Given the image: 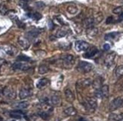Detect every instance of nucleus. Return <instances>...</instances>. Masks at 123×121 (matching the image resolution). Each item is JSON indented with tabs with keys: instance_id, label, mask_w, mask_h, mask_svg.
Returning <instances> with one entry per match:
<instances>
[{
	"instance_id": "obj_1",
	"label": "nucleus",
	"mask_w": 123,
	"mask_h": 121,
	"mask_svg": "<svg viewBox=\"0 0 123 121\" xmlns=\"http://www.w3.org/2000/svg\"><path fill=\"white\" fill-rule=\"evenodd\" d=\"M93 69V65L92 63L85 62V61H80L77 66V70L83 74L90 72Z\"/></svg>"
},
{
	"instance_id": "obj_2",
	"label": "nucleus",
	"mask_w": 123,
	"mask_h": 121,
	"mask_svg": "<svg viewBox=\"0 0 123 121\" xmlns=\"http://www.w3.org/2000/svg\"><path fill=\"white\" fill-rule=\"evenodd\" d=\"M109 96V87L107 85H102L100 88L96 89L95 96L98 99H105Z\"/></svg>"
},
{
	"instance_id": "obj_3",
	"label": "nucleus",
	"mask_w": 123,
	"mask_h": 121,
	"mask_svg": "<svg viewBox=\"0 0 123 121\" xmlns=\"http://www.w3.org/2000/svg\"><path fill=\"white\" fill-rule=\"evenodd\" d=\"M84 105L89 111H94L95 109L98 107L97 100L94 98H88L84 102Z\"/></svg>"
},
{
	"instance_id": "obj_4",
	"label": "nucleus",
	"mask_w": 123,
	"mask_h": 121,
	"mask_svg": "<svg viewBox=\"0 0 123 121\" xmlns=\"http://www.w3.org/2000/svg\"><path fill=\"white\" fill-rule=\"evenodd\" d=\"M123 106V98L122 97H117L114 99L113 101L110 102V110L111 111L117 110L118 108Z\"/></svg>"
},
{
	"instance_id": "obj_5",
	"label": "nucleus",
	"mask_w": 123,
	"mask_h": 121,
	"mask_svg": "<svg viewBox=\"0 0 123 121\" xmlns=\"http://www.w3.org/2000/svg\"><path fill=\"white\" fill-rule=\"evenodd\" d=\"M89 48V44L85 41H77L75 43V49L78 52L85 51Z\"/></svg>"
},
{
	"instance_id": "obj_6",
	"label": "nucleus",
	"mask_w": 123,
	"mask_h": 121,
	"mask_svg": "<svg viewBox=\"0 0 123 121\" xmlns=\"http://www.w3.org/2000/svg\"><path fill=\"white\" fill-rule=\"evenodd\" d=\"M4 96L8 99H13L16 97V92L12 87H7L3 90Z\"/></svg>"
},
{
	"instance_id": "obj_7",
	"label": "nucleus",
	"mask_w": 123,
	"mask_h": 121,
	"mask_svg": "<svg viewBox=\"0 0 123 121\" xmlns=\"http://www.w3.org/2000/svg\"><path fill=\"white\" fill-rule=\"evenodd\" d=\"M12 68L14 70H20V71H26L30 68V66L27 63L22 62H18L13 64Z\"/></svg>"
},
{
	"instance_id": "obj_8",
	"label": "nucleus",
	"mask_w": 123,
	"mask_h": 121,
	"mask_svg": "<svg viewBox=\"0 0 123 121\" xmlns=\"http://www.w3.org/2000/svg\"><path fill=\"white\" fill-rule=\"evenodd\" d=\"M116 58V54L115 53H110L107 56H106L105 60H104V64L106 67H111L113 65L114 63V60Z\"/></svg>"
},
{
	"instance_id": "obj_9",
	"label": "nucleus",
	"mask_w": 123,
	"mask_h": 121,
	"mask_svg": "<svg viewBox=\"0 0 123 121\" xmlns=\"http://www.w3.org/2000/svg\"><path fill=\"white\" fill-rule=\"evenodd\" d=\"M62 61L65 66L70 67L74 63V58L73 56L71 54H67L62 57Z\"/></svg>"
},
{
	"instance_id": "obj_10",
	"label": "nucleus",
	"mask_w": 123,
	"mask_h": 121,
	"mask_svg": "<svg viewBox=\"0 0 123 121\" xmlns=\"http://www.w3.org/2000/svg\"><path fill=\"white\" fill-rule=\"evenodd\" d=\"M98 53V50L97 47H92V48L88 49L87 52L84 54L83 56L85 58H88V59H90V58H92L94 56L97 55Z\"/></svg>"
},
{
	"instance_id": "obj_11",
	"label": "nucleus",
	"mask_w": 123,
	"mask_h": 121,
	"mask_svg": "<svg viewBox=\"0 0 123 121\" xmlns=\"http://www.w3.org/2000/svg\"><path fill=\"white\" fill-rule=\"evenodd\" d=\"M18 43L20 45V47H23V48L25 50L28 49L30 47V41L26 38H24V37H20L19 39H18Z\"/></svg>"
},
{
	"instance_id": "obj_12",
	"label": "nucleus",
	"mask_w": 123,
	"mask_h": 121,
	"mask_svg": "<svg viewBox=\"0 0 123 121\" xmlns=\"http://www.w3.org/2000/svg\"><path fill=\"white\" fill-rule=\"evenodd\" d=\"M95 24V21L93 17H87L85 18L83 20V26L85 28H90L94 26V25Z\"/></svg>"
},
{
	"instance_id": "obj_13",
	"label": "nucleus",
	"mask_w": 123,
	"mask_h": 121,
	"mask_svg": "<svg viewBox=\"0 0 123 121\" xmlns=\"http://www.w3.org/2000/svg\"><path fill=\"white\" fill-rule=\"evenodd\" d=\"M4 51H5V54H8L10 56H14L18 53L17 49H16L14 47L10 46V45L5 46L4 47Z\"/></svg>"
},
{
	"instance_id": "obj_14",
	"label": "nucleus",
	"mask_w": 123,
	"mask_h": 121,
	"mask_svg": "<svg viewBox=\"0 0 123 121\" xmlns=\"http://www.w3.org/2000/svg\"><path fill=\"white\" fill-rule=\"evenodd\" d=\"M50 81L49 80L48 78H41L40 80L37 82L36 83V87L37 88H39V89H42V88H44L45 87H47L48 85L49 84Z\"/></svg>"
},
{
	"instance_id": "obj_15",
	"label": "nucleus",
	"mask_w": 123,
	"mask_h": 121,
	"mask_svg": "<svg viewBox=\"0 0 123 121\" xmlns=\"http://www.w3.org/2000/svg\"><path fill=\"white\" fill-rule=\"evenodd\" d=\"M31 95V91L29 89L26 88H22L20 89V91L19 93V97L20 99H24L26 98L29 97Z\"/></svg>"
},
{
	"instance_id": "obj_16",
	"label": "nucleus",
	"mask_w": 123,
	"mask_h": 121,
	"mask_svg": "<svg viewBox=\"0 0 123 121\" xmlns=\"http://www.w3.org/2000/svg\"><path fill=\"white\" fill-rule=\"evenodd\" d=\"M39 31L38 30H30L26 33V38L30 41L36 38L39 35Z\"/></svg>"
},
{
	"instance_id": "obj_17",
	"label": "nucleus",
	"mask_w": 123,
	"mask_h": 121,
	"mask_svg": "<svg viewBox=\"0 0 123 121\" xmlns=\"http://www.w3.org/2000/svg\"><path fill=\"white\" fill-rule=\"evenodd\" d=\"M98 28L94 27V26L88 28L86 31V34L89 38H94V37H95L98 35Z\"/></svg>"
},
{
	"instance_id": "obj_18",
	"label": "nucleus",
	"mask_w": 123,
	"mask_h": 121,
	"mask_svg": "<svg viewBox=\"0 0 123 121\" xmlns=\"http://www.w3.org/2000/svg\"><path fill=\"white\" fill-rule=\"evenodd\" d=\"M51 104L54 106H60L61 104V99L57 95H54L51 98Z\"/></svg>"
},
{
	"instance_id": "obj_19",
	"label": "nucleus",
	"mask_w": 123,
	"mask_h": 121,
	"mask_svg": "<svg viewBox=\"0 0 123 121\" xmlns=\"http://www.w3.org/2000/svg\"><path fill=\"white\" fill-rule=\"evenodd\" d=\"M78 84H79V87H81L82 88L88 87H89L90 85H92V81L91 80V79H89V78L82 79V80L79 81L78 82Z\"/></svg>"
},
{
	"instance_id": "obj_20",
	"label": "nucleus",
	"mask_w": 123,
	"mask_h": 121,
	"mask_svg": "<svg viewBox=\"0 0 123 121\" xmlns=\"http://www.w3.org/2000/svg\"><path fill=\"white\" fill-rule=\"evenodd\" d=\"M65 96H66V99L68 102H72L74 101V99H75L74 94L72 92L71 89H67L65 90Z\"/></svg>"
},
{
	"instance_id": "obj_21",
	"label": "nucleus",
	"mask_w": 123,
	"mask_h": 121,
	"mask_svg": "<svg viewBox=\"0 0 123 121\" xmlns=\"http://www.w3.org/2000/svg\"><path fill=\"white\" fill-rule=\"evenodd\" d=\"M68 28L66 26H63V27L57 33V38H63V37L66 36L68 33Z\"/></svg>"
},
{
	"instance_id": "obj_22",
	"label": "nucleus",
	"mask_w": 123,
	"mask_h": 121,
	"mask_svg": "<svg viewBox=\"0 0 123 121\" xmlns=\"http://www.w3.org/2000/svg\"><path fill=\"white\" fill-rule=\"evenodd\" d=\"M119 33H108L105 35V40L106 41H112V40H114L116 39L117 37L119 36Z\"/></svg>"
},
{
	"instance_id": "obj_23",
	"label": "nucleus",
	"mask_w": 123,
	"mask_h": 121,
	"mask_svg": "<svg viewBox=\"0 0 123 121\" xmlns=\"http://www.w3.org/2000/svg\"><path fill=\"white\" fill-rule=\"evenodd\" d=\"M28 106H29V102H26V101L18 102L17 104L14 105L15 108H19V109H25L26 108H28Z\"/></svg>"
},
{
	"instance_id": "obj_24",
	"label": "nucleus",
	"mask_w": 123,
	"mask_h": 121,
	"mask_svg": "<svg viewBox=\"0 0 123 121\" xmlns=\"http://www.w3.org/2000/svg\"><path fill=\"white\" fill-rule=\"evenodd\" d=\"M64 113L68 116H74L76 114V110L73 107H69L64 110Z\"/></svg>"
},
{
	"instance_id": "obj_25",
	"label": "nucleus",
	"mask_w": 123,
	"mask_h": 121,
	"mask_svg": "<svg viewBox=\"0 0 123 121\" xmlns=\"http://www.w3.org/2000/svg\"><path fill=\"white\" fill-rule=\"evenodd\" d=\"M49 71V68L46 65H41L39 67V73L40 75H44Z\"/></svg>"
},
{
	"instance_id": "obj_26",
	"label": "nucleus",
	"mask_w": 123,
	"mask_h": 121,
	"mask_svg": "<svg viewBox=\"0 0 123 121\" xmlns=\"http://www.w3.org/2000/svg\"><path fill=\"white\" fill-rule=\"evenodd\" d=\"M67 11H68L69 14H76V13H77L78 8H77V7L76 6V5H69V6L67 7Z\"/></svg>"
},
{
	"instance_id": "obj_27",
	"label": "nucleus",
	"mask_w": 123,
	"mask_h": 121,
	"mask_svg": "<svg viewBox=\"0 0 123 121\" xmlns=\"http://www.w3.org/2000/svg\"><path fill=\"white\" fill-rule=\"evenodd\" d=\"M21 114H22V113H21L20 110H14V111H12L10 113L11 117L15 119H20L21 117H22Z\"/></svg>"
},
{
	"instance_id": "obj_28",
	"label": "nucleus",
	"mask_w": 123,
	"mask_h": 121,
	"mask_svg": "<svg viewBox=\"0 0 123 121\" xmlns=\"http://www.w3.org/2000/svg\"><path fill=\"white\" fill-rule=\"evenodd\" d=\"M92 84H93L94 88L98 89L100 88L101 86H102V81H101L100 78H97L96 80H94V82H92Z\"/></svg>"
},
{
	"instance_id": "obj_29",
	"label": "nucleus",
	"mask_w": 123,
	"mask_h": 121,
	"mask_svg": "<svg viewBox=\"0 0 123 121\" xmlns=\"http://www.w3.org/2000/svg\"><path fill=\"white\" fill-rule=\"evenodd\" d=\"M115 74L116 77H118L123 76V66H119L117 67L115 72Z\"/></svg>"
},
{
	"instance_id": "obj_30",
	"label": "nucleus",
	"mask_w": 123,
	"mask_h": 121,
	"mask_svg": "<svg viewBox=\"0 0 123 121\" xmlns=\"http://www.w3.org/2000/svg\"><path fill=\"white\" fill-rule=\"evenodd\" d=\"M30 17H31L32 18H33V19H35L36 20H40L42 17V16L39 12H35V13H33L32 14H30Z\"/></svg>"
},
{
	"instance_id": "obj_31",
	"label": "nucleus",
	"mask_w": 123,
	"mask_h": 121,
	"mask_svg": "<svg viewBox=\"0 0 123 121\" xmlns=\"http://www.w3.org/2000/svg\"><path fill=\"white\" fill-rule=\"evenodd\" d=\"M17 59L18 61H24V62H28L30 60V58L25 56V55H20L18 56Z\"/></svg>"
},
{
	"instance_id": "obj_32",
	"label": "nucleus",
	"mask_w": 123,
	"mask_h": 121,
	"mask_svg": "<svg viewBox=\"0 0 123 121\" xmlns=\"http://www.w3.org/2000/svg\"><path fill=\"white\" fill-rule=\"evenodd\" d=\"M7 12H8V9H7L6 6L4 5H0V13L2 14H5Z\"/></svg>"
},
{
	"instance_id": "obj_33",
	"label": "nucleus",
	"mask_w": 123,
	"mask_h": 121,
	"mask_svg": "<svg viewBox=\"0 0 123 121\" xmlns=\"http://www.w3.org/2000/svg\"><path fill=\"white\" fill-rule=\"evenodd\" d=\"M113 11L116 14H121L122 12V7H117L115 9H113Z\"/></svg>"
},
{
	"instance_id": "obj_34",
	"label": "nucleus",
	"mask_w": 123,
	"mask_h": 121,
	"mask_svg": "<svg viewBox=\"0 0 123 121\" xmlns=\"http://www.w3.org/2000/svg\"><path fill=\"white\" fill-rule=\"evenodd\" d=\"M36 7L38 8H40V9H42V8H44L45 7V4L43 2H36Z\"/></svg>"
},
{
	"instance_id": "obj_35",
	"label": "nucleus",
	"mask_w": 123,
	"mask_h": 121,
	"mask_svg": "<svg viewBox=\"0 0 123 121\" xmlns=\"http://www.w3.org/2000/svg\"><path fill=\"white\" fill-rule=\"evenodd\" d=\"M113 22V17H107V19H106V24H110V23H112Z\"/></svg>"
},
{
	"instance_id": "obj_36",
	"label": "nucleus",
	"mask_w": 123,
	"mask_h": 121,
	"mask_svg": "<svg viewBox=\"0 0 123 121\" xmlns=\"http://www.w3.org/2000/svg\"><path fill=\"white\" fill-rule=\"evenodd\" d=\"M5 53L4 50H0V60H3L5 58Z\"/></svg>"
},
{
	"instance_id": "obj_37",
	"label": "nucleus",
	"mask_w": 123,
	"mask_h": 121,
	"mask_svg": "<svg viewBox=\"0 0 123 121\" xmlns=\"http://www.w3.org/2000/svg\"><path fill=\"white\" fill-rule=\"evenodd\" d=\"M110 46L109 44H105L104 45V49L105 50H110Z\"/></svg>"
},
{
	"instance_id": "obj_38",
	"label": "nucleus",
	"mask_w": 123,
	"mask_h": 121,
	"mask_svg": "<svg viewBox=\"0 0 123 121\" xmlns=\"http://www.w3.org/2000/svg\"><path fill=\"white\" fill-rule=\"evenodd\" d=\"M30 1H31V0H20V2H22V5L24 6V5H26V4L28 3Z\"/></svg>"
},
{
	"instance_id": "obj_39",
	"label": "nucleus",
	"mask_w": 123,
	"mask_h": 121,
	"mask_svg": "<svg viewBox=\"0 0 123 121\" xmlns=\"http://www.w3.org/2000/svg\"><path fill=\"white\" fill-rule=\"evenodd\" d=\"M122 20H123V11L122 12V14H119V17L118 21L119 22V21H122Z\"/></svg>"
},
{
	"instance_id": "obj_40",
	"label": "nucleus",
	"mask_w": 123,
	"mask_h": 121,
	"mask_svg": "<svg viewBox=\"0 0 123 121\" xmlns=\"http://www.w3.org/2000/svg\"><path fill=\"white\" fill-rule=\"evenodd\" d=\"M118 121H123V114H122L119 115V119H118Z\"/></svg>"
},
{
	"instance_id": "obj_41",
	"label": "nucleus",
	"mask_w": 123,
	"mask_h": 121,
	"mask_svg": "<svg viewBox=\"0 0 123 121\" xmlns=\"http://www.w3.org/2000/svg\"><path fill=\"white\" fill-rule=\"evenodd\" d=\"M79 121H87L86 120H85V119H82V118H81L79 120Z\"/></svg>"
},
{
	"instance_id": "obj_42",
	"label": "nucleus",
	"mask_w": 123,
	"mask_h": 121,
	"mask_svg": "<svg viewBox=\"0 0 123 121\" xmlns=\"http://www.w3.org/2000/svg\"><path fill=\"white\" fill-rule=\"evenodd\" d=\"M122 89H123V82H122Z\"/></svg>"
},
{
	"instance_id": "obj_43",
	"label": "nucleus",
	"mask_w": 123,
	"mask_h": 121,
	"mask_svg": "<svg viewBox=\"0 0 123 121\" xmlns=\"http://www.w3.org/2000/svg\"><path fill=\"white\" fill-rule=\"evenodd\" d=\"M12 121H15V120H12Z\"/></svg>"
}]
</instances>
